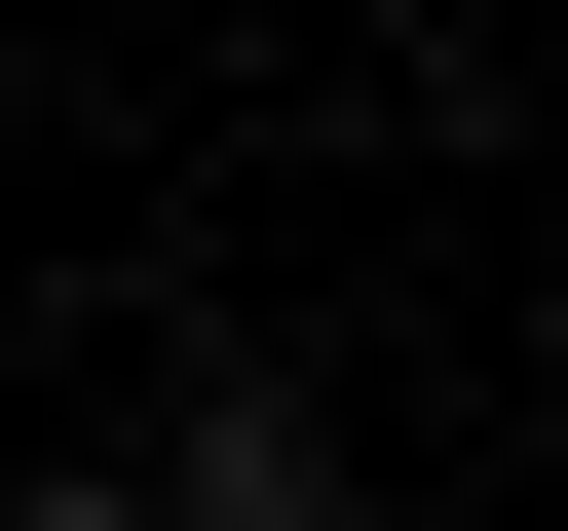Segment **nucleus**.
I'll use <instances>...</instances> for the list:
<instances>
[{"label":"nucleus","instance_id":"nucleus-1","mask_svg":"<svg viewBox=\"0 0 568 531\" xmlns=\"http://www.w3.org/2000/svg\"><path fill=\"white\" fill-rule=\"evenodd\" d=\"M190 531H342V455L265 418V380H227V418H190Z\"/></svg>","mask_w":568,"mask_h":531},{"label":"nucleus","instance_id":"nucleus-2","mask_svg":"<svg viewBox=\"0 0 568 531\" xmlns=\"http://www.w3.org/2000/svg\"><path fill=\"white\" fill-rule=\"evenodd\" d=\"M0 531H152V493H0Z\"/></svg>","mask_w":568,"mask_h":531}]
</instances>
